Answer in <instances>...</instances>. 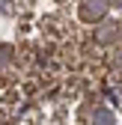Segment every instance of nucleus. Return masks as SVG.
Wrapping results in <instances>:
<instances>
[{
  "label": "nucleus",
  "instance_id": "nucleus-1",
  "mask_svg": "<svg viewBox=\"0 0 122 125\" xmlns=\"http://www.w3.org/2000/svg\"><path fill=\"white\" fill-rule=\"evenodd\" d=\"M107 15V0H83L81 3V21L95 24Z\"/></svg>",
  "mask_w": 122,
  "mask_h": 125
},
{
  "label": "nucleus",
  "instance_id": "nucleus-2",
  "mask_svg": "<svg viewBox=\"0 0 122 125\" xmlns=\"http://www.w3.org/2000/svg\"><path fill=\"white\" fill-rule=\"evenodd\" d=\"M116 36H122L116 24H101V27H98V33H95V39H98V45H110V42H113Z\"/></svg>",
  "mask_w": 122,
  "mask_h": 125
},
{
  "label": "nucleus",
  "instance_id": "nucleus-3",
  "mask_svg": "<svg viewBox=\"0 0 122 125\" xmlns=\"http://www.w3.org/2000/svg\"><path fill=\"white\" fill-rule=\"evenodd\" d=\"M116 119H113V113L110 110H104V107H98V110L92 113V125H113Z\"/></svg>",
  "mask_w": 122,
  "mask_h": 125
},
{
  "label": "nucleus",
  "instance_id": "nucleus-4",
  "mask_svg": "<svg viewBox=\"0 0 122 125\" xmlns=\"http://www.w3.org/2000/svg\"><path fill=\"white\" fill-rule=\"evenodd\" d=\"M9 62H12V48L9 45H0V69H6Z\"/></svg>",
  "mask_w": 122,
  "mask_h": 125
},
{
  "label": "nucleus",
  "instance_id": "nucleus-5",
  "mask_svg": "<svg viewBox=\"0 0 122 125\" xmlns=\"http://www.w3.org/2000/svg\"><path fill=\"white\" fill-rule=\"evenodd\" d=\"M0 12H3V15H12V6H9V0H0Z\"/></svg>",
  "mask_w": 122,
  "mask_h": 125
},
{
  "label": "nucleus",
  "instance_id": "nucleus-6",
  "mask_svg": "<svg viewBox=\"0 0 122 125\" xmlns=\"http://www.w3.org/2000/svg\"><path fill=\"white\" fill-rule=\"evenodd\" d=\"M116 66H119V69H122V57H116Z\"/></svg>",
  "mask_w": 122,
  "mask_h": 125
}]
</instances>
